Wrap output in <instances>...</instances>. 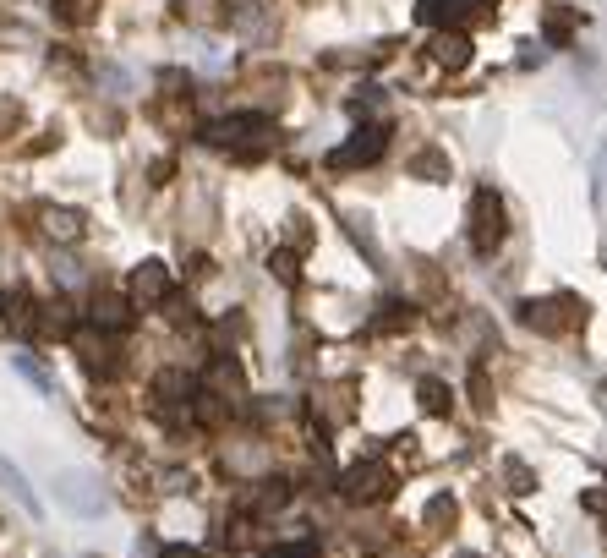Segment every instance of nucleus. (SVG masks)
<instances>
[{
	"label": "nucleus",
	"instance_id": "23",
	"mask_svg": "<svg viewBox=\"0 0 607 558\" xmlns=\"http://www.w3.org/2000/svg\"><path fill=\"white\" fill-rule=\"evenodd\" d=\"M504 476H509V487H515V493H531V487H536V476L525 471V460H504Z\"/></svg>",
	"mask_w": 607,
	"mask_h": 558
},
{
	"label": "nucleus",
	"instance_id": "29",
	"mask_svg": "<svg viewBox=\"0 0 607 558\" xmlns=\"http://www.w3.org/2000/svg\"><path fill=\"white\" fill-rule=\"evenodd\" d=\"M454 558H482V553H454Z\"/></svg>",
	"mask_w": 607,
	"mask_h": 558
},
{
	"label": "nucleus",
	"instance_id": "28",
	"mask_svg": "<svg viewBox=\"0 0 607 558\" xmlns=\"http://www.w3.org/2000/svg\"><path fill=\"white\" fill-rule=\"evenodd\" d=\"M159 558H203V553H197V548H181V542H175V548H165Z\"/></svg>",
	"mask_w": 607,
	"mask_h": 558
},
{
	"label": "nucleus",
	"instance_id": "10",
	"mask_svg": "<svg viewBox=\"0 0 607 558\" xmlns=\"http://www.w3.org/2000/svg\"><path fill=\"white\" fill-rule=\"evenodd\" d=\"M77 356H83L88 372H115V345L104 329H83L77 334Z\"/></svg>",
	"mask_w": 607,
	"mask_h": 558
},
{
	"label": "nucleus",
	"instance_id": "19",
	"mask_svg": "<svg viewBox=\"0 0 607 558\" xmlns=\"http://www.w3.org/2000/svg\"><path fill=\"white\" fill-rule=\"evenodd\" d=\"M405 323H411V307H405V301H383L378 318H372V329L389 334V329H405Z\"/></svg>",
	"mask_w": 607,
	"mask_h": 558
},
{
	"label": "nucleus",
	"instance_id": "25",
	"mask_svg": "<svg viewBox=\"0 0 607 558\" xmlns=\"http://www.w3.org/2000/svg\"><path fill=\"white\" fill-rule=\"evenodd\" d=\"M263 558H323V553L312 542H285V548H268Z\"/></svg>",
	"mask_w": 607,
	"mask_h": 558
},
{
	"label": "nucleus",
	"instance_id": "5",
	"mask_svg": "<svg viewBox=\"0 0 607 558\" xmlns=\"http://www.w3.org/2000/svg\"><path fill=\"white\" fill-rule=\"evenodd\" d=\"M247 137H274V126H268V115H225V121H208L203 126V143L214 148H236V154H247Z\"/></svg>",
	"mask_w": 607,
	"mask_h": 558
},
{
	"label": "nucleus",
	"instance_id": "3",
	"mask_svg": "<svg viewBox=\"0 0 607 558\" xmlns=\"http://www.w3.org/2000/svg\"><path fill=\"white\" fill-rule=\"evenodd\" d=\"M394 487H400V476H394L383 460H361L340 476V493L350 498V504H389Z\"/></svg>",
	"mask_w": 607,
	"mask_h": 558
},
{
	"label": "nucleus",
	"instance_id": "20",
	"mask_svg": "<svg viewBox=\"0 0 607 558\" xmlns=\"http://www.w3.org/2000/svg\"><path fill=\"white\" fill-rule=\"evenodd\" d=\"M11 367H17L22 378H28L33 389H39V394H55V378H50V372H44L39 362H33V356H11Z\"/></svg>",
	"mask_w": 607,
	"mask_h": 558
},
{
	"label": "nucleus",
	"instance_id": "27",
	"mask_svg": "<svg viewBox=\"0 0 607 558\" xmlns=\"http://www.w3.org/2000/svg\"><path fill=\"white\" fill-rule=\"evenodd\" d=\"M55 279H61V285H83V269H77V263H55Z\"/></svg>",
	"mask_w": 607,
	"mask_h": 558
},
{
	"label": "nucleus",
	"instance_id": "4",
	"mask_svg": "<svg viewBox=\"0 0 607 558\" xmlns=\"http://www.w3.org/2000/svg\"><path fill=\"white\" fill-rule=\"evenodd\" d=\"M55 498H61L72 515H83V520H93V515L110 509V498L99 493V476H93V471H61V476H55Z\"/></svg>",
	"mask_w": 607,
	"mask_h": 558
},
{
	"label": "nucleus",
	"instance_id": "8",
	"mask_svg": "<svg viewBox=\"0 0 607 558\" xmlns=\"http://www.w3.org/2000/svg\"><path fill=\"white\" fill-rule=\"evenodd\" d=\"M0 493H6V498H11V504H17V509H22V515H33V520H39V515H44V504H39V493H33V487H28V476H22V471H17V465H11L6 455H0Z\"/></svg>",
	"mask_w": 607,
	"mask_h": 558
},
{
	"label": "nucleus",
	"instance_id": "21",
	"mask_svg": "<svg viewBox=\"0 0 607 558\" xmlns=\"http://www.w3.org/2000/svg\"><path fill=\"white\" fill-rule=\"evenodd\" d=\"M33 323H39L44 334H66V329H72V307L55 301V307H44V318H33Z\"/></svg>",
	"mask_w": 607,
	"mask_h": 558
},
{
	"label": "nucleus",
	"instance_id": "7",
	"mask_svg": "<svg viewBox=\"0 0 607 558\" xmlns=\"http://www.w3.org/2000/svg\"><path fill=\"white\" fill-rule=\"evenodd\" d=\"M165 296H170V269H165V263H137L126 301H132V307H159Z\"/></svg>",
	"mask_w": 607,
	"mask_h": 558
},
{
	"label": "nucleus",
	"instance_id": "9",
	"mask_svg": "<svg viewBox=\"0 0 607 558\" xmlns=\"http://www.w3.org/2000/svg\"><path fill=\"white\" fill-rule=\"evenodd\" d=\"M487 0H416V17L427 28H449V22H465L471 11H482Z\"/></svg>",
	"mask_w": 607,
	"mask_h": 558
},
{
	"label": "nucleus",
	"instance_id": "2",
	"mask_svg": "<svg viewBox=\"0 0 607 558\" xmlns=\"http://www.w3.org/2000/svg\"><path fill=\"white\" fill-rule=\"evenodd\" d=\"M580 318H586V301L580 296H531V301H520V323L536 329V334H569Z\"/></svg>",
	"mask_w": 607,
	"mask_h": 558
},
{
	"label": "nucleus",
	"instance_id": "13",
	"mask_svg": "<svg viewBox=\"0 0 607 558\" xmlns=\"http://www.w3.org/2000/svg\"><path fill=\"white\" fill-rule=\"evenodd\" d=\"M433 61L449 66V72H460V66H471V39H465L460 28H443L433 39Z\"/></svg>",
	"mask_w": 607,
	"mask_h": 558
},
{
	"label": "nucleus",
	"instance_id": "18",
	"mask_svg": "<svg viewBox=\"0 0 607 558\" xmlns=\"http://www.w3.org/2000/svg\"><path fill=\"white\" fill-rule=\"evenodd\" d=\"M542 33H547V44H569V33H575V11H569V6H558V11H547V22H542Z\"/></svg>",
	"mask_w": 607,
	"mask_h": 558
},
{
	"label": "nucleus",
	"instance_id": "16",
	"mask_svg": "<svg viewBox=\"0 0 607 558\" xmlns=\"http://www.w3.org/2000/svg\"><path fill=\"white\" fill-rule=\"evenodd\" d=\"M416 394H422V411H427V416H449V405H454L449 383H438V378H422V383H416Z\"/></svg>",
	"mask_w": 607,
	"mask_h": 558
},
{
	"label": "nucleus",
	"instance_id": "14",
	"mask_svg": "<svg viewBox=\"0 0 607 558\" xmlns=\"http://www.w3.org/2000/svg\"><path fill=\"white\" fill-rule=\"evenodd\" d=\"M39 219H44V236L50 241H83V214L77 208H39Z\"/></svg>",
	"mask_w": 607,
	"mask_h": 558
},
{
	"label": "nucleus",
	"instance_id": "1",
	"mask_svg": "<svg viewBox=\"0 0 607 558\" xmlns=\"http://www.w3.org/2000/svg\"><path fill=\"white\" fill-rule=\"evenodd\" d=\"M509 236V219H504V197L493 192V186H476L471 192V252L476 258H487V252H498Z\"/></svg>",
	"mask_w": 607,
	"mask_h": 558
},
{
	"label": "nucleus",
	"instance_id": "12",
	"mask_svg": "<svg viewBox=\"0 0 607 558\" xmlns=\"http://www.w3.org/2000/svg\"><path fill=\"white\" fill-rule=\"evenodd\" d=\"M33 312H39V307H33V296H28L22 285H11L6 296H0V323H6V329L28 334V329H33Z\"/></svg>",
	"mask_w": 607,
	"mask_h": 558
},
{
	"label": "nucleus",
	"instance_id": "6",
	"mask_svg": "<svg viewBox=\"0 0 607 558\" xmlns=\"http://www.w3.org/2000/svg\"><path fill=\"white\" fill-rule=\"evenodd\" d=\"M383 148H389V126H383V121H367V126H356V132H350V143H340V148H334V154H329V165H334V170L372 165V159H378Z\"/></svg>",
	"mask_w": 607,
	"mask_h": 558
},
{
	"label": "nucleus",
	"instance_id": "11",
	"mask_svg": "<svg viewBox=\"0 0 607 558\" xmlns=\"http://www.w3.org/2000/svg\"><path fill=\"white\" fill-rule=\"evenodd\" d=\"M126 323H132V301H126V296H115V290L93 296V329H104V334H121Z\"/></svg>",
	"mask_w": 607,
	"mask_h": 558
},
{
	"label": "nucleus",
	"instance_id": "17",
	"mask_svg": "<svg viewBox=\"0 0 607 558\" xmlns=\"http://www.w3.org/2000/svg\"><path fill=\"white\" fill-rule=\"evenodd\" d=\"M454 515H460V504H454L449 493H438L433 504L422 509V520H427V526H433V531H449V526H454Z\"/></svg>",
	"mask_w": 607,
	"mask_h": 558
},
{
	"label": "nucleus",
	"instance_id": "22",
	"mask_svg": "<svg viewBox=\"0 0 607 558\" xmlns=\"http://www.w3.org/2000/svg\"><path fill=\"white\" fill-rule=\"evenodd\" d=\"M55 17L61 22H93V0H55Z\"/></svg>",
	"mask_w": 607,
	"mask_h": 558
},
{
	"label": "nucleus",
	"instance_id": "15",
	"mask_svg": "<svg viewBox=\"0 0 607 558\" xmlns=\"http://www.w3.org/2000/svg\"><path fill=\"white\" fill-rule=\"evenodd\" d=\"M154 394H159V411H175V405H186V394H192V378H186V372H159Z\"/></svg>",
	"mask_w": 607,
	"mask_h": 558
},
{
	"label": "nucleus",
	"instance_id": "26",
	"mask_svg": "<svg viewBox=\"0 0 607 558\" xmlns=\"http://www.w3.org/2000/svg\"><path fill=\"white\" fill-rule=\"evenodd\" d=\"M268 269L285 279V285H296V258H290V252H274V258H268Z\"/></svg>",
	"mask_w": 607,
	"mask_h": 558
},
{
	"label": "nucleus",
	"instance_id": "24",
	"mask_svg": "<svg viewBox=\"0 0 607 558\" xmlns=\"http://www.w3.org/2000/svg\"><path fill=\"white\" fill-rule=\"evenodd\" d=\"M411 170H416V176H443V181H449V159H443V154H422Z\"/></svg>",
	"mask_w": 607,
	"mask_h": 558
}]
</instances>
